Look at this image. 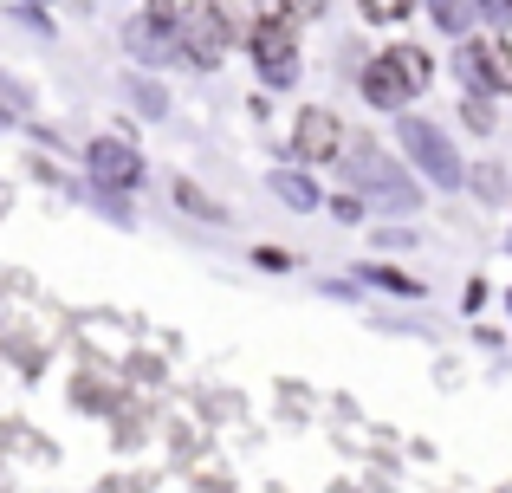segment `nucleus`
Returning <instances> with one entry per match:
<instances>
[{"label":"nucleus","mask_w":512,"mask_h":493,"mask_svg":"<svg viewBox=\"0 0 512 493\" xmlns=\"http://www.w3.org/2000/svg\"><path fill=\"white\" fill-rule=\"evenodd\" d=\"M467 182H474L480 195H500V169H474V176H467Z\"/></svg>","instance_id":"412c9836"},{"label":"nucleus","mask_w":512,"mask_h":493,"mask_svg":"<svg viewBox=\"0 0 512 493\" xmlns=\"http://www.w3.org/2000/svg\"><path fill=\"white\" fill-rule=\"evenodd\" d=\"M85 176H91V189H117V195H130V189H143V150H130L124 137H91L85 143Z\"/></svg>","instance_id":"0eeeda50"},{"label":"nucleus","mask_w":512,"mask_h":493,"mask_svg":"<svg viewBox=\"0 0 512 493\" xmlns=\"http://www.w3.org/2000/svg\"><path fill=\"white\" fill-rule=\"evenodd\" d=\"M454 72H461L480 98H512V52H506V39H467L461 33Z\"/></svg>","instance_id":"39448f33"},{"label":"nucleus","mask_w":512,"mask_h":493,"mask_svg":"<svg viewBox=\"0 0 512 493\" xmlns=\"http://www.w3.org/2000/svg\"><path fill=\"white\" fill-rule=\"evenodd\" d=\"M344 143H350V137H344L338 111H325V104H305L299 124H292V156H299L305 169H312V163H338Z\"/></svg>","instance_id":"6e6552de"},{"label":"nucleus","mask_w":512,"mask_h":493,"mask_svg":"<svg viewBox=\"0 0 512 493\" xmlns=\"http://www.w3.org/2000/svg\"><path fill=\"white\" fill-rule=\"evenodd\" d=\"M130 104H137V117H169V91L163 85H150V78H130Z\"/></svg>","instance_id":"ddd939ff"},{"label":"nucleus","mask_w":512,"mask_h":493,"mask_svg":"<svg viewBox=\"0 0 512 493\" xmlns=\"http://www.w3.org/2000/svg\"><path fill=\"white\" fill-rule=\"evenodd\" d=\"M428 13H435V26H441V33H467V26L480 20V7H474V0H428Z\"/></svg>","instance_id":"9b49d317"},{"label":"nucleus","mask_w":512,"mask_h":493,"mask_svg":"<svg viewBox=\"0 0 512 493\" xmlns=\"http://www.w3.org/2000/svg\"><path fill=\"white\" fill-rule=\"evenodd\" d=\"M175 39H182V65L214 72L234 46V26L221 20V7H175Z\"/></svg>","instance_id":"20e7f679"},{"label":"nucleus","mask_w":512,"mask_h":493,"mask_svg":"<svg viewBox=\"0 0 512 493\" xmlns=\"http://www.w3.org/2000/svg\"><path fill=\"white\" fill-rule=\"evenodd\" d=\"M480 13H487V20H512V0H474Z\"/></svg>","instance_id":"5701e85b"},{"label":"nucleus","mask_w":512,"mask_h":493,"mask_svg":"<svg viewBox=\"0 0 512 493\" xmlns=\"http://www.w3.org/2000/svg\"><path fill=\"white\" fill-rule=\"evenodd\" d=\"M331 215H338V221H344V228H357V221H363V215H370V202H363V195H357V189H344V195H338V202H331Z\"/></svg>","instance_id":"f3484780"},{"label":"nucleus","mask_w":512,"mask_h":493,"mask_svg":"<svg viewBox=\"0 0 512 493\" xmlns=\"http://www.w3.org/2000/svg\"><path fill=\"white\" fill-rule=\"evenodd\" d=\"M376 247H383V253H396V247H415V234H409V228H383V234H376Z\"/></svg>","instance_id":"aec40b11"},{"label":"nucleus","mask_w":512,"mask_h":493,"mask_svg":"<svg viewBox=\"0 0 512 493\" xmlns=\"http://www.w3.org/2000/svg\"><path fill=\"white\" fill-rule=\"evenodd\" d=\"M266 189H273V195H279V208H292V215H312V208L325 202L305 163H299V169H273V176H266Z\"/></svg>","instance_id":"9d476101"},{"label":"nucleus","mask_w":512,"mask_h":493,"mask_svg":"<svg viewBox=\"0 0 512 493\" xmlns=\"http://www.w3.org/2000/svg\"><path fill=\"white\" fill-rule=\"evenodd\" d=\"M175 208H182V215H201V221H214V228L227 221V208H221V202H208V195H201V189H195L188 176L175 182Z\"/></svg>","instance_id":"f8f14e48"},{"label":"nucleus","mask_w":512,"mask_h":493,"mask_svg":"<svg viewBox=\"0 0 512 493\" xmlns=\"http://www.w3.org/2000/svg\"><path fill=\"white\" fill-rule=\"evenodd\" d=\"M396 150H402V163H415L435 189H461L467 182V163L454 156L448 130L428 124V117H415V111H396Z\"/></svg>","instance_id":"f03ea898"},{"label":"nucleus","mask_w":512,"mask_h":493,"mask_svg":"<svg viewBox=\"0 0 512 493\" xmlns=\"http://www.w3.org/2000/svg\"><path fill=\"white\" fill-rule=\"evenodd\" d=\"M363 279H370V286H383V292H402V299H422V279L396 273V266H363Z\"/></svg>","instance_id":"2eb2a0df"},{"label":"nucleus","mask_w":512,"mask_h":493,"mask_svg":"<svg viewBox=\"0 0 512 493\" xmlns=\"http://www.w3.org/2000/svg\"><path fill=\"white\" fill-rule=\"evenodd\" d=\"M0 111H7L13 124H20V117H33V91H26L20 78H7V72H0Z\"/></svg>","instance_id":"dca6fc26"},{"label":"nucleus","mask_w":512,"mask_h":493,"mask_svg":"<svg viewBox=\"0 0 512 493\" xmlns=\"http://www.w3.org/2000/svg\"><path fill=\"white\" fill-rule=\"evenodd\" d=\"M247 59H253V72H260L273 91H292V85H299V72H305L299 26H292V20H279V13L253 20V26H247Z\"/></svg>","instance_id":"7ed1b4c3"},{"label":"nucleus","mask_w":512,"mask_h":493,"mask_svg":"<svg viewBox=\"0 0 512 493\" xmlns=\"http://www.w3.org/2000/svg\"><path fill=\"white\" fill-rule=\"evenodd\" d=\"M273 13L299 26V20H318V13H325V0H273Z\"/></svg>","instance_id":"a211bd4d"},{"label":"nucleus","mask_w":512,"mask_h":493,"mask_svg":"<svg viewBox=\"0 0 512 493\" xmlns=\"http://www.w3.org/2000/svg\"><path fill=\"white\" fill-rule=\"evenodd\" d=\"M253 260H260L266 273H286V266H292V253H286V247H260V253H253Z\"/></svg>","instance_id":"6ab92c4d"},{"label":"nucleus","mask_w":512,"mask_h":493,"mask_svg":"<svg viewBox=\"0 0 512 493\" xmlns=\"http://www.w3.org/2000/svg\"><path fill=\"white\" fill-rule=\"evenodd\" d=\"M338 163H344V182H350V189H357L370 208H383V215H415V208H422V189H415V176L396 163V156H383L376 143H363V137L344 143Z\"/></svg>","instance_id":"f257e3e1"},{"label":"nucleus","mask_w":512,"mask_h":493,"mask_svg":"<svg viewBox=\"0 0 512 493\" xmlns=\"http://www.w3.org/2000/svg\"><path fill=\"white\" fill-rule=\"evenodd\" d=\"M124 52L137 65H175V59H182V39H175V7L156 0L150 13H130V20H124Z\"/></svg>","instance_id":"423d86ee"},{"label":"nucleus","mask_w":512,"mask_h":493,"mask_svg":"<svg viewBox=\"0 0 512 493\" xmlns=\"http://www.w3.org/2000/svg\"><path fill=\"white\" fill-rule=\"evenodd\" d=\"M467 124H474V130H493V104L474 98V104H467Z\"/></svg>","instance_id":"4be33fe9"},{"label":"nucleus","mask_w":512,"mask_h":493,"mask_svg":"<svg viewBox=\"0 0 512 493\" xmlns=\"http://www.w3.org/2000/svg\"><path fill=\"white\" fill-rule=\"evenodd\" d=\"M357 91H363V104H376V111H402L409 98H422V91H415V78L402 72L396 46H383L370 65H363V72H357Z\"/></svg>","instance_id":"1a4fd4ad"},{"label":"nucleus","mask_w":512,"mask_h":493,"mask_svg":"<svg viewBox=\"0 0 512 493\" xmlns=\"http://www.w3.org/2000/svg\"><path fill=\"white\" fill-rule=\"evenodd\" d=\"M357 13H363L370 26H402V20L415 13V0H357Z\"/></svg>","instance_id":"4468645a"},{"label":"nucleus","mask_w":512,"mask_h":493,"mask_svg":"<svg viewBox=\"0 0 512 493\" xmlns=\"http://www.w3.org/2000/svg\"><path fill=\"white\" fill-rule=\"evenodd\" d=\"M7 124H13V117H7V111H0V130H7Z\"/></svg>","instance_id":"b1692460"}]
</instances>
